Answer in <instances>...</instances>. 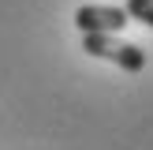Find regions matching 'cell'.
I'll return each mask as SVG.
<instances>
[{"mask_svg": "<svg viewBox=\"0 0 153 150\" xmlns=\"http://www.w3.org/2000/svg\"><path fill=\"white\" fill-rule=\"evenodd\" d=\"M82 49L90 56H101V60H112L116 68L123 71H142L146 68V52L131 41H120L116 34H82Z\"/></svg>", "mask_w": 153, "mask_h": 150, "instance_id": "1", "label": "cell"}, {"mask_svg": "<svg viewBox=\"0 0 153 150\" xmlns=\"http://www.w3.org/2000/svg\"><path fill=\"white\" fill-rule=\"evenodd\" d=\"M127 15L131 19H138V22H146V26L153 30V0H127Z\"/></svg>", "mask_w": 153, "mask_h": 150, "instance_id": "3", "label": "cell"}, {"mask_svg": "<svg viewBox=\"0 0 153 150\" xmlns=\"http://www.w3.org/2000/svg\"><path fill=\"white\" fill-rule=\"evenodd\" d=\"M131 22L127 8H108V4H82L75 11V26L82 34H120Z\"/></svg>", "mask_w": 153, "mask_h": 150, "instance_id": "2", "label": "cell"}]
</instances>
